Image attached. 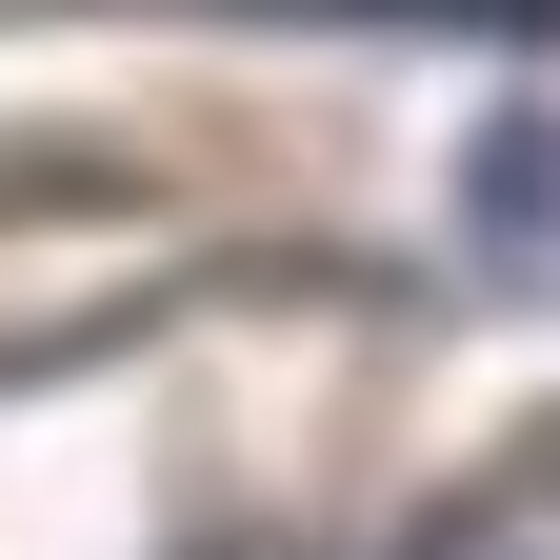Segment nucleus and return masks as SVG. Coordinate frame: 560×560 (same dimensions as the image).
<instances>
[{"mask_svg": "<svg viewBox=\"0 0 560 560\" xmlns=\"http://www.w3.org/2000/svg\"><path fill=\"white\" fill-rule=\"evenodd\" d=\"M221 21H441V40H560V0H221Z\"/></svg>", "mask_w": 560, "mask_h": 560, "instance_id": "3", "label": "nucleus"}, {"mask_svg": "<svg viewBox=\"0 0 560 560\" xmlns=\"http://www.w3.org/2000/svg\"><path fill=\"white\" fill-rule=\"evenodd\" d=\"M460 221L480 241H560V101H521V120H480V161H460Z\"/></svg>", "mask_w": 560, "mask_h": 560, "instance_id": "1", "label": "nucleus"}, {"mask_svg": "<svg viewBox=\"0 0 560 560\" xmlns=\"http://www.w3.org/2000/svg\"><path fill=\"white\" fill-rule=\"evenodd\" d=\"M400 560H560V501H540V480H460Z\"/></svg>", "mask_w": 560, "mask_h": 560, "instance_id": "2", "label": "nucleus"}, {"mask_svg": "<svg viewBox=\"0 0 560 560\" xmlns=\"http://www.w3.org/2000/svg\"><path fill=\"white\" fill-rule=\"evenodd\" d=\"M200 560H301V540H280V521H241V540H200Z\"/></svg>", "mask_w": 560, "mask_h": 560, "instance_id": "4", "label": "nucleus"}]
</instances>
